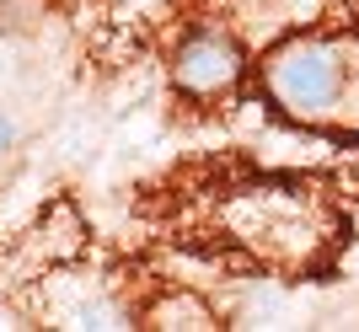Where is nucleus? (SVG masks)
Returning <instances> with one entry per match:
<instances>
[{
  "label": "nucleus",
  "mask_w": 359,
  "mask_h": 332,
  "mask_svg": "<svg viewBox=\"0 0 359 332\" xmlns=\"http://www.w3.org/2000/svg\"><path fill=\"white\" fill-rule=\"evenodd\" d=\"M135 327H150V332H215L220 327V311H215L204 295H194V289H161L150 305L135 311Z\"/></svg>",
  "instance_id": "obj_4"
},
{
  "label": "nucleus",
  "mask_w": 359,
  "mask_h": 332,
  "mask_svg": "<svg viewBox=\"0 0 359 332\" xmlns=\"http://www.w3.org/2000/svg\"><path fill=\"white\" fill-rule=\"evenodd\" d=\"M11 145H16V123L6 118V113H0V161L11 155Z\"/></svg>",
  "instance_id": "obj_6"
},
{
  "label": "nucleus",
  "mask_w": 359,
  "mask_h": 332,
  "mask_svg": "<svg viewBox=\"0 0 359 332\" xmlns=\"http://www.w3.org/2000/svg\"><path fill=\"white\" fill-rule=\"evenodd\" d=\"M252 60L231 27L220 22H204V27L182 32V43L172 48V86L188 97V102H220L247 81Z\"/></svg>",
  "instance_id": "obj_3"
},
{
  "label": "nucleus",
  "mask_w": 359,
  "mask_h": 332,
  "mask_svg": "<svg viewBox=\"0 0 359 332\" xmlns=\"http://www.w3.org/2000/svg\"><path fill=\"white\" fill-rule=\"evenodd\" d=\"M38 16H43V0H0V32H27L38 27Z\"/></svg>",
  "instance_id": "obj_5"
},
{
  "label": "nucleus",
  "mask_w": 359,
  "mask_h": 332,
  "mask_svg": "<svg viewBox=\"0 0 359 332\" xmlns=\"http://www.w3.org/2000/svg\"><path fill=\"white\" fill-rule=\"evenodd\" d=\"M263 102L311 134H359V27L290 32L252 64Z\"/></svg>",
  "instance_id": "obj_2"
},
{
  "label": "nucleus",
  "mask_w": 359,
  "mask_h": 332,
  "mask_svg": "<svg viewBox=\"0 0 359 332\" xmlns=\"http://www.w3.org/2000/svg\"><path fill=\"white\" fill-rule=\"evenodd\" d=\"M220 230L257 268L279 279H311L332 268L344 247V214L311 182H247L220 204Z\"/></svg>",
  "instance_id": "obj_1"
}]
</instances>
